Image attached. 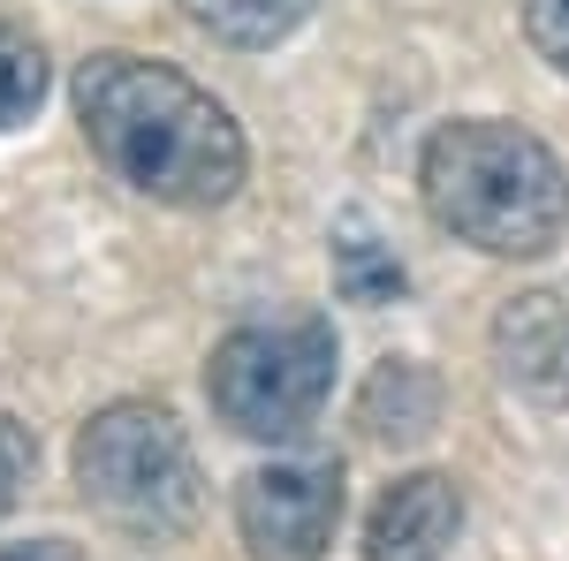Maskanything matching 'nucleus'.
<instances>
[{
	"label": "nucleus",
	"instance_id": "1",
	"mask_svg": "<svg viewBox=\"0 0 569 561\" xmlns=\"http://www.w3.org/2000/svg\"><path fill=\"white\" fill-rule=\"evenodd\" d=\"M77 122L99 168L160 206H228L243 190V130L206 84L144 53H91L77 69Z\"/></svg>",
	"mask_w": 569,
	"mask_h": 561
},
{
	"label": "nucleus",
	"instance_id": "2",
	"mask_svg": "<svg viewBox=\"0 0 569 561\" xmlns=\"http://www.w3.org/2000/svg\"><path fill=\"white\" fill-rule=\"evenodd\" d=\"M433 228L486 259H547L569 236V168L517 122H440L418 160Z\"/></svg>",
	"mask_w": 569,
	"mask_h": 561
},
{
	"label": "nucleus",
	"instance_id": "3",
	"mask_svg": "<svg viewBox=\"0 0 569 561\" xmlns=\"http://www.w3.org/2000/svg\"><path fill=\"white\" fill-rule=\"evenodd\" d=\"M77 493L114 531L160 547L198 523V455L160 402H107L77 432Z\"/></svg>",
	"mask_w": 569,
	"mask_h": 561
},
{
	"label": "nucleus",
	"instance_id": "4",
	"mask_svg": "<svg viewBox=\"0 0 569 561\" xmlns=\"http://www.w3.org/2000/svg\"><path fill=\"white\" fill-rule=\"evenodd\" d=\"M335 327L327 319H266L236 327L206 364V402L243 440H297L335 394Z\"/></svg>",
	"mask_w": 569,
	"mask_h": 561
},
{
	"label": "nucleus",
	"instance_id": "5",
	"mask_svg": "<svg viewBox=\"0 0 569 561\" xmlns=\"http://www.w3.org/2000/svg\"><path fill=\"white\" fill-rule=\"evenodd\" d=\"M236 531L251 561H327L342 531V463L335 455H281L236 485Z\"/></svg>",
	"mask_w": 569,
	"mask_h": 561
},
{
	"label": "nucleus",
	"instance_id": "6",
	"mask_svg": "<svg viewBox=\"0 0 569 561\" xmlns=\"http://www.w3.org/2000/svg\"><path fill=\"white\" fill-rule=\"evenodd\" d=\"M463 531V493L440 471H410L365 517V561H440Z\"/></svg>",
	"mask_w": 569,
	"mask_h": 561
},
{
	"label": "nucleus",
	"instance_id": "7",
	"mask_svg": "<svg viewBox=\"0 0 569 561\" xmlns=\"http://www.w3.org/2000/svg\"><path fill=\"white\" fill-rule=\"evenodd\" d=\"M493 357L501 372L531 388L539 402L569 410V303L562 297H517L493 319Z\"/></svg>",
	"mask_w": 569,
	"mask_h": 561
},
{
	"label": "nucleus",
	"instance_id": "8",
	"mask_svg": "<svg viewBox=\"0 0 569 561\" xmlns=\"http://www.w3.org/2000/svg\"><path fill=\"white\" fill-rule=\"evenodd\" d=\"M357 418L372 440H418V432H433L440 418V388L426 364H410V357H388L380 372H372V388L357 402Z\"/></svg>",
	"mask_w": 569,
	"mask_h": 561
},
{
	"label": "nucleus",
	"instance_id": "9",
	"mask_svg": "<svg viewBox=\"0 0 569 561\" xmlns=\"http://www.w3.org/2000/svg\"><path fill=\"white\" fill-rule=\"evenodd\" d=\"M182 8L228 46H281L311 16V0H182Z\"/></svg>",
	"mask_w": 569,
	"mask_h": 561
},
{
	"label": "nucleus",
	"instance_id": "10",
	"mask_svg": "<svg viewBox=\"0 0 569 561\" xmlns=\"http://www.w3.org/2000/svg\"><path fill=\"white\" fill-rule=\"evenodd\" d=\"M46 99V46L23 23H0V137L23 130Z\"/></svg>",
	"mask_w": 569,
	"mask_h": 561
},
{
	"label": "nucleus",
	"instance_id": "11",
	"mask_svg": "<svg viewBox=\"0 0 569 561\" xmlns=\"http://www.w3.org/2000/svg\"><path fill=\"white\" fill-rule=\"evenodd\" d=\"M335 289L350 303H395L402 297V266H395L372 236H342V243H335Z\"/></svg>",
	"mask_w": 569,
	"mask_h": 561
},
{
	"label": "nucleus",
	"instance_id": "12",
	"mask_svg": "<svg viewBox=\"0 0 569 561\" xmlns=\"http://www.w3.org/2000/svg\"><path fill=\"white\" fill-rule=\"evenodd\" d=\"M525 39L539 46V61L569 77V0H525Z\"/></svg>",
	"mask_w": 569,
	"mask_h": 561
},
{
	"label": "nucleus",
	"instance_id": "13",
	"mask_svg": "<svg viewBox=\"0 0 569 561\" xmlns=\"http://www.w3.org/2000/svg\"><path fill=\"white\" fill-rule=\"evenodd\" d=\"M31 463H39V448H31V432L16 425V418H0V517L23 501V485H31Z\"/></svg>",
	"mask_w": 569,
	"mask_h": 561
},
{
	"label": "nucleus",
	"instance_id": "14",
	"mask_svg": "<svg viewBox=\"0 0 569 561\" xmlns=\"http://www.w3.org/2000/svg\"><path fill=\"white\" fill-rule=\"evenodd\" d=\"M0 561H84V554L61 539H31V547H0Z\"/></svg>",
	"mask_w": 569,
	"mask_h": 561
}]
</instances>
